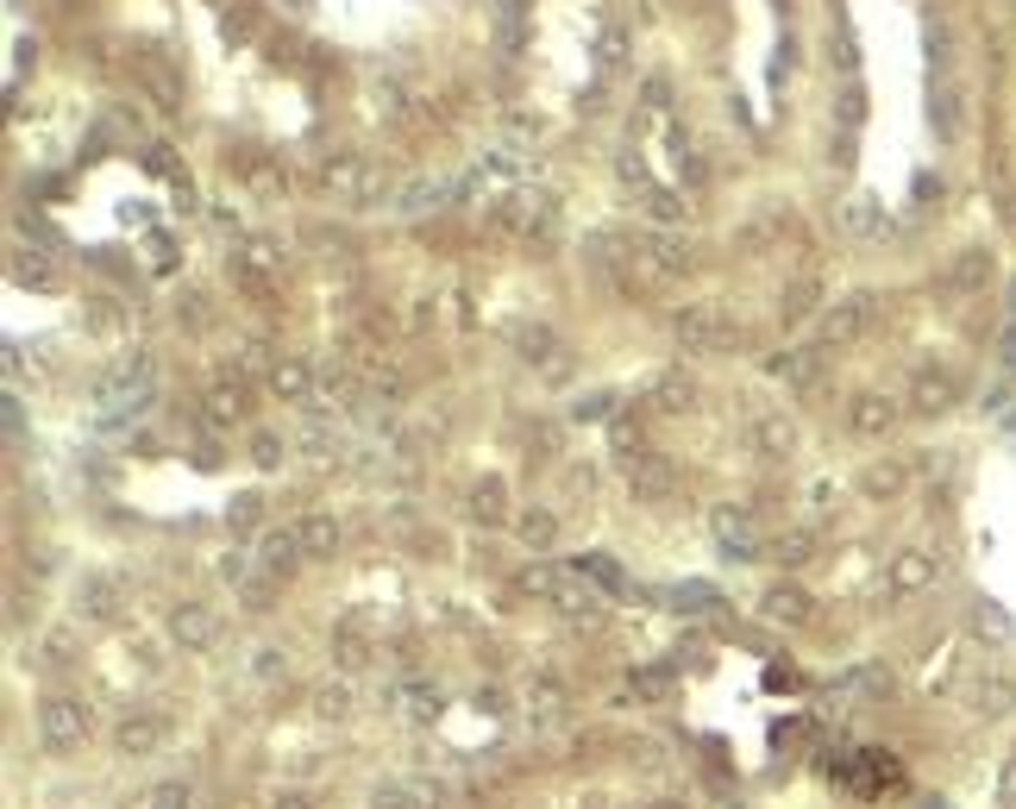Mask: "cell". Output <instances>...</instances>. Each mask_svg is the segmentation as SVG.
Masks as SVG:
<instances>
[{
  "label": "cell",
  "mask_w": 1016,
  "mask_h": 809,
  "mask_svg": "<svg viewBox=\"0 0 1016 809\" xmlns=\"http://www.w3.org/2000/svg\"><path fill=\"white\" fill-rule=\"evenodd\" d=\"M672 333H678V346H685L690 358L735 352V346H740V327L722 314V307H685V314L672 321Z\"/></svg>",
  "instance_id": "1"
},
{
  "label": "cell",
  "mask_w": 1016,
  "mask_h": 809,
  "mask_svg": "<svg viewBox=\"0 0 1016 809\" xmlns=\"http://www.w3.org/2000/svg\"><path fill=\"white\" fill-rule=\"evenodd\" d=\"M38 740L51 753H76L82 740H88V703L82 697H45L38 703Z\"/></svg>",
  "instance_id": "2"
},
{
  "label": "cell",
  "mask_w": 1016,
  "mask_h": 809,
  "mask_svg": "<svg viewBox=\"0 0 1016 809\" xmlns=\"http://www.w3.org/2000/svg\"><path fill=\"white\" fill-rule=\"evenodd\" d=\"M320 189H327L332 202L364 207L383 195V177H377V164H364V157H332L327 170H320Z\"/></svg>",
  "instance_id": "3"
},
{
  "label": "cell",
  "mask_w": 1016,
  "mask_h": 809,
  "mask_svg": "<svg viewBox=\"0 0 1016 809\" xmlns=\"http://www.w3.org/2000/svg\"><path fill=\"white\" fill-rule=\"evenodd\" d=\"M960 402V377L947 371V364H916V377H910V414H947V408Z\"/></svg>",
  "instance_id": "4"
},
{
  "label": "cell",
  "mask_w": 1016,
  "mask_h": 809,
  "mask_svg": "<svg viewBox=\"0 0 1016 809\" xmlns=\"http://www.w3.org/2000/svg\"><path fill=\"white\" fill-rule=\"evenodd\" d=\"M170 633H177V647H189V653H207V647L220 640V615L207 603H182L177 615H170Z\"/></svg>",
  "instance_id": "5"
},
{
  "label": "cell",
  "mask_w": 1016,
  "mask_h": 809,
  "mask_svg": "<svg viewBox=\"0 0 1016 809\" xmlns=\"http://www.w3.org/2000/svg\"><path fill=\"white\" fill-rule=\"evenodd\" d=\"M628 490H634L640 503H672L678 464H672V458H640V464H628Z\"/></svg>",
  "instance_id": "6"
},
{
  "label": "cell",
  "mask_w": 1016,
  "mask_h": 809,
  "mask_svg": "<svg viewBox=\"0 0 1016 809\" xmlns=\"http://www.w3.org/2000/svg\"><path fill=\"white\" fill-rule=\"evenodd\" d=\"M640 264H653V277H678V270H690V245L678 239V232H646L634 245Z\"/></svg>",
  "instance_id": "7"
},
{
  "label": "cell",
  "mask_w": 1016,
  "mask_h": 809,
  "mask_svg": "<svg viewBox=\"0 0 1016 809\" xmlns=\"http://www.w3.org/2000/svg\"><path fill=\"white\" fill-rule=\"evenodd\" d=\"M866 327H872V302L854 295V302H840V307L822 314V346H847V339H860Z\"/></svg>",
  "instance_id": "8"
},
{
  "label": "cell",
  "mask_w": 1016,
  "mask_h": 809,
  "mask_svg": "<svg viewBox=\"0 0 1016 809\" xmlns=\"http://www.w3.org/2000/svg\"><path fill=\"white\" fill-rule=\"evenodd\" d=\"M302 558H307V553H302V533H295V528L264 533V540H257V571H270V578H289Z\"/></svg>",
  "instance_id": "9"
},
{
  "label": "cell",
  "mask_w": 1016,
  "mask_h": 809,
  "mask_svg": "<svg viewBox=\"0 0 1016 809\" xmlns=\"http://www.w3.org/2000/svg\"><path fill=\"white\" fill-rule=\"evenodd\" d=\"M891 421H897V402H891V396H854V408H847V427L860 433V439L891 433Z\"/></svg>",
  "instance_id": "10"
},
{
  "label": "cell",
  "mask_w": 1016,
  "mask_h": 809,
  "mask_svg": "<svg viewBox=\"0 0 1016 809\" xmlns=\"http://www.w3.org/2000/svg\"><path fill=\"white\" fill-rule=\"evenodd\" d=\"M113 740H120V753H132V759L157 753V747H164V715H126V722L113 728Z\"/></svg>",
  "instance_id": "11"
},
{
  "label": "cell",
  "mask_w": 1016,
  "mask_h": 809,
  "mask_svg": "<svg viewBox=\"0 0 1016 809\" xmlns=\"http://www.w3.org/2000/svg\"><path fill=\"white\" fill-rule=\"evenodd\" d=\"M765 371L785 383V389H815L822 383V352H778Z\"/></svg>",
  "instance_id": "12"
},
{
  "label": "cell",
  "mask_w": 1016,
  "mask_h": 809,
  "mask_svg": "<svg viewBox=\"0 0 1016 809\" xmlns=\"http://www.w3.org/2000/svg\"><path fill=\"white\" fill-rule=\"evenodd\" d=\"M332 665H339V672H364V665H371V633L358 628V621H339V628H332Z\"/></svg>",
  "instance_id": "13"
},
{
  "label": "cell",
  "mask_w": 1016,
  "mask_h": 809,
  "mask_svg": "<svg viewBox=\"0 0 1016 809\" xmlns=\"http://www.w3.org/2000/svg\"><path fill=\"white\" fill-rule=\"evenodd\" d=\"M935 558L929 553H897V565H891V590H897V596H916V590H929V583H935Z\"/></svg>",
  "instance_id": "14"
},
{
  "label": "cell",
  "mask_w": 1016,
  "mask_h": 809,
  "mask_svg": "<svg viewBox=\"0 0 1016 809\" xmlns=\"http://www.w3.org/2000/svg\"><path fill=\"white\" fill-rule=\"evenodd\" d=\"M553 608H559L565 621H596V590L584 583V571H565V583H559V596H553Z\"/></svg>",
  "instance_id": "15"
},
{
  "label": "cell",
  "mask_w": 1016,
  "mask_h": 809,
  "mask_svg": "<svg viewBox=\"0 0 1016 809\" xmlns=\"http://www.w3.org/2000/svg\"><path fill=\"white\" fill-rule=\"evenodd\" d=\"M264 383H270V396H282V402H302L307 389H314V371H307L302 358H277Z\"/></svg>",
  "instance_id": "16"
},
{
  "label": "cell",
  "mask_w": 1016,
  "mask_h": 809,
  "mask_svg": "<svg viewBox=\"0 0 1016 809\" xmlns=\"http://www.w3.org/2000/svg\"><path fill=\"white\" fill-rule=\"evenodd\" d=\"M76 603H82V615H95V621H113V615H120V583H113V578H82Z\"/></svg>",
  "instance_id": "17"
},
{
  "label": "cell",
  "mask_w": 1016,
  "mask_h": 809,
  "mask_svg": "<svg viewBox=\"0 0 1016 809\" xmlns=\"http://www.w3.org/2000/svg\"><path fill=\"white\" fill-rule=\"evenodd\" d=\"M765 615L785 621V628H797V621H810V596H803L797 583H772V590H765Z\"/></svg>",
  "instance_id": "18"
},
{
  "label": "cell",
  "mask_w": 1016,
  "mask_h": 809,
  "mask_svg": "<svg viewBox=\"0 0 1016 809\" xmlns=\"http://www.w3.org/2000/svg\"><path fill=\"white\" fill-rule=\"evenodd\" d=\"M753 446H760L765 458H785L790 446H797V427H790V414H760V421H753Z\"/></svg>",
  "instance_id": "19"
},
{
  "label": "cell",
  "mask_w": 1016,
  "mask_h": 809,
  "mask_svg": "<svg viewBox=\"0 0 1016 809\" xmlns=\"http://www.w3.org/2000/svg\"><path fill=\"white\" fill-rule=\"evenodd\" d=\"M715 540L728 553H753V515L747 508H715Z\"/></svg>",
  "instance_id": "20"
},
{
  "label": "cell",
  "mask_w": 1016,
  "mask_h": 809,
  "mask_svg": "<svg viewBox=\"0 0 1016 809\" xmlns=\"http://www.w3.org/2000/svg\"><path fill=\"white\" fill-rule=\"evenodd\" d=\"M295 533H302V553L307 558H327L332 546H339V521H332V515H302V521H295Z\"/></svg>",
  "instance_id": "21"
},
{
  "label": "cell",
  "mask_w": 1016,
  "mask_h": 809,
  "mask_svg": "<svg viewBox=\"0 0 1016 809\" xmlns=\"http://www.w3.org/2000/svg\"><path fill=\"white\" fill-rule=\"evenodd\" d=\"M515 533H521V546H528V553H546V546L559 540V521H553L546 508H521V521H515Z\"/></svg>",
  "instance_id": "22"
},
{
  "label": "cell",
  "mask_w": 1016,
  "mask_h": 809,
  "mask_svg": "<svg viewBox=\"0 0 1016 809\" xmlns=\"http://www.w3.org/2000/svg\"><path fill=\"white\" fill-rule=\"evenodd\" d=\"M528 709H534L540 722H553L565 709V684L553 678V672H534V678H528Z\"/></svg>",
  "instance_id": "23"
},
{
  "label": "cell",
  "mask_w": 1016,
  "mask_h": 809,
  "mask_svg": "<svg viewBox=\"0 0 1016 809\" xmlns=\"http://www.w3.org/2000/svg\"><path fill=\"white\" fill-rule=\"evenodd\" d=\"M239 414H245V389H239V383H214V389H207V421H214V427H232Z\"/></svg>",
  "instance_id": "24"
},
{
  "label": "cell",
  "mask_w": 1016,
  "mask_h": 809,
  "mask_svg": "<svg viewBox=\"0 0 1016 809\" xmlns=\"http://www.w3.org/2000/svg\"><path fill=\"white\" fill-rule=\"evenodd\" d=\"M471 508H477V521H508V490H503V478H483L477 490H471Z\"/></svg>",
  "instance_id": "25"
},
{
  "label": "cell",
  "mask_w": 1016,
  "mask_h": 809,
  "mask_svg": "<svg viewBox=\"0 0 1016 809\" xmlns=\"http://www.w3.org/2000/svg\"><path fill=\"white\" fill-rule=\"evenodd\" d=\"M991 282V257L985 252H960L954 270H947V289H985Z\"/></svg>",
  "instance_id": "26"
},
{
  "label": "cell",
  "mask_w": 1016,
  "mask_h": 809,
  "mask_svg": "<svg viewBox=\"0 0 1016 809\" xmlns=\"http://www.w3.org/2000/svg\"><path fill=\"white\" fill-rule=\"evenodd\" d=\"M521 596H534V603H553V596H559V583H565V571L559 565H528V571H521Z\"/></svg>",
  "instance_id": "27"
},
{
  "label": "cell",
  "mask_w": 1016,
  "mask_h": 809,
  "mask_svg": "<svg viewBox=\"0 0 1016 809\" xmlns=\"http://www.w3.org/2000/svg\"><path fill=\"white\" fill-rule=\"evenodd\" d=\"M690 396H697V389H690V377H685V371H665V377L653 383V402H665V408H685Z\"/></svg>",
  "instance_id": "28"
},
{
  "label": "cell",
  "mask_w": 1016,
  "mask_h": 809,
  "mask_svg": "<svg viewBox=\"0 0 1016 809\" xmlns=\"http://www.w3.org/2000/svg\"><path fill=\"white\" fill-rule=\"evenodd\" d=\"M195 804V790H189V778H170V784H157L152 797H145V809H189Z\"/></svg>",
  "instance_id": "29"
},
{
  "label": "cell",
  "mask_w": 1016,
  "mask_h": 809,
  "mask_svg": "<svg viewBox=\"0 0 1016 809\" xmlns=\"http://www.w3.org/2000/svg\"><path fill=\"white\" fill-rule=\"evenodd\" d=\"M314 709H320L327 722H339V715L352 709V690H346V684H320V690H314Z\"/></svg>",
  "instance_id": "30"
},
{
  "label": "cell",
  "mask_w": 1016,
  "mask_h": 809,
  "mask_svg": "<svg viewBox=\"0 0 1016 809\" xmlns=\"http://www.w3.org/2000/svg\"><path fill=\"white\" fill-rule=\"evenodd\" d=\"M1011 703H1016L1011 678H997V672H991V678L979 684V709H991V715H997V709H1011Z\"/></svg>",
  "instance_id": "31"
},
{
  "label": "cell",
  "mask_w": 1016,
  "mask_h": 809,
  "mask_svg": "<svg viewBox=\"0 0 1016 809\" xmlns=\"http://www.w3.org/2000/svg\"><path fill=\"white\" fill-rule=\"evenodd\" d=\"M257 515H264V496H257V490L232 496V508H227V521H232V528H257Z\"/></svg>",
  "instance_id": "32"
},
{
  "label": "cell",
  "mask_w": 1016,
  "mask_h": 809,
  "mask_svg": "<svg viewBox=\"0 0 1016 809\" xmlns=\"http://www.w3.org/2000/svg\"><path fill=\"white\" fill-rule=\"evenodd\" d=\"M646 207H653V220H665V227H678V220H685V202H678V195H665V189H646Z\"/></svg>",
  "instance_id": "33"
},
{
  "label": "cell",
  "mask_w": 1016,
  "mask_h": 809,
  "mask_svg": "<svg viewBox=\"0 0 1016 809\" xmlns=\"http://www.w3.org/2000/svg\"><path fill=\"white\" fill-rule=\"evenodd\" d=\"M866 490H872V496H897V490H904V464H879V471H866Z\"/></svg>",
  "instance_id": "34"
},
{
  "label": "cell",
  "mask_w": 1016,
  "mask_h": 809,
  "mask_svg": "<svg viewBox=\"0 0 1016 809\" xmlns=\"http://www.w3.org/2000/svg\"><path fill=\"white\" fill-rule=\"evenodd\" d=\"M810 307H815V282H790L785 289V321H803Z\"/></svg>",
  "instance_id": "35"
},
{
  "label": "cell",
  "mask_w": 1016,
  "mask_h": 809,
  "mask_svg": "<svg viewBox=\"0 0 1016 809\" xmlns=\"http://www.w3.org/2000/svg\"><path fill=\"white\" fill-rule=\"evenodd\" d=\"M439 202H446V189H439V182H414V189L402 195L408 214H421V207H439Z\"/></svg>",
  "instance_id": "36"
},
{
  "label": "cell",
  "mask_w": 1016,
  "mask_h": 809,
  "mask_svg": "<svg viewBox=\"0 0 1016 809\" xmlns=\"http://www.w3.org/2000/svg\"><path fill=\"white\" fill-rule=\"evenodd\" d=\"M847 232H860V239H872V232H879V207L854 202V207H847Z\"/></svg>",
  "instance_id": "37"
},
{
  "label": "cell",
  "mask_w": 1016,
  "mask_h": 809,
  "mask_svg": "<svg viewBox=\"0 0 1016 809\" xmlns=\"http://www.w3.org/2000/svg\"><path fill=\"white\" fill-rule=\"evenodd\" d=\"M810 546H815V540L797 528V533H785V540H778V558H790V565H797V558H810Z\"/></svg>",
  "instance_id": "38"
},
{
  "label": "cell",
  "mask_w": 1016,
  "mask_h": 809,
  "mask_svg": "<svg viewBox=\"0 0 1016 809\" xmlns=\"http://www.w3.org/2000/svg\"><path fill=\"white\" fill-rule=\"evenodd\" d=\"M277 672H282V653H270V647L252 653V678H277Z\"/></svg>",
  "instance_id": "39"
},
{
  "label": "cell",
  "mask_w": 1016,
  "mask_h": 809,
  "mask_svg": "<svg viewBox=\"0 0 1016 809\" xmlns=\"http://www.w3.org/2000/svg\"><path fill=\"white\" fill-rule=\"evenodd\" d=\"M860 107H866V95H860V88H847V95H840V120H847V126H860V120H866Z\"/></svg>",
  "instance_id": "40"
},
{
  "label": "cell",
  "mask_w": 1016,
  "mask_h": 809,
  "mask_svg": "<svg viewBox=\"0 0 1016 809\" xmlns=\"http://www.w3.org/2000/svg\"><path fill=\"white\" fill-rule=\"evenodd\" d=\"M634 690H640V697H660V690H665V672H640Z\"/></svg>",
  "instance_id": "41"
},
{
  "label": "cell",
  "mask_w": 1016,
  "mask_h": 809,
  "mask_svg": "<svg viewBox=\"0 0 1016 809\" xmlns=\"http://www.w3.org/2000/svg\"><path fill=\"white\" fill-rule=\"evenodd\" d=\"M997 790H1004V804H1016V759L1004 765V778H997Z\"/></svg>",
  "instance_id": "42"
},
{
  "label": "cell",
  "mask_w": 1016,
  "mask_h": 809,
  "mask_svg": "<svg viewBox=\"0 0 1016 809\" xmlns=\"http://www.w3.org/2000/svg\"><path fill=\"white\" fill-rule=\"evenodd\" d=\"M277 809H314V804H307L302 790H289V797H277Z\"/></svg>",
  "instance_id": "43"
},
{
  "label": "cell",
  "mask_w": 1016,
  "mask_h": 809,
  "mask_svg": "<svg viewBox=\"0 0 1016 809\" xmlns=\"http://www.w3.org/2000/svg\"><path fill=\"white\" fill-rule=\"evenodd\" d=\"M653 809H685V804H653Z\"/></svg>",
  "instance_id": "44"
},
{
  "label": "cell",
  "mask_w": 1016,
  "mask_h": 809,
  "mask_svg": "<svg viewBox=\"0 0 1016 809\" xmlns=\"http://www.w3.org/2000/svg\"><path fill=\"white\" fill-rule=\"evenodd\" d=\"M1011 314H1016V289H1011Z\"/></svg>",
  "instance_id": "45"
}]
</instances>
